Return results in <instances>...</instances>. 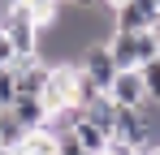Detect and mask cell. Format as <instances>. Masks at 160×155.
Masks as SVG:
<instances>
[{
    "label": "cell",
    "instance_id": "cell-1",
    "mask_svg": "<svg viewBox=\"0 0 160 155\" xmlns=\"http://www.w3.org/2000/svg\"><path fill=\"white\" fill-rule=\"evenodd\" d=\"M108 52H112L117 69H138V65L156 60V30H112Z\"/></svg>",
    "mask_w": 160,
    "mask_h": 155
},
{
    "label": "cell",
    "instance_id": "cell-2",
    "mask_svg": "<svg viewBox=\"0 0 160 155\" xmlns=\"http://www.w3.org/2000/svg\"><path fill=\"white\" fill-rule=\"evenodd\" d=\"M78 69H82V73H87V78H91V82L108 95V86H112V78H117V60H112L108 43H91V48L78 56Z\"/></svg>",
    "mask_w": 160,
    "mask_h": 155
},
{
    "label": "cell",
    "instance_id": "cell-3",
    "mask_svg": "<svg viewBox=\"0 0 160 155\" xmlns=\"http://www.w3.org/2000/svg\"><path fill=\"white\" fill-rule=\"evenodd\" d=\"M117 30H156L160 22V4L156 0H126L117 13H112Z\"/></svg>",
    "mask_w": 160,
    "mask_h": 155
},
{
    "label": "cell",
    "instance_id": "cell-4",
    "mask_svg": "<svg viewBox=\"0 0 160 155\" xmlns=\"http://www.w3.org/2000/svg\"><path fill=\"white\" fill-rule=\"evenodd\" d=\"M108 99H112V103H121V108H143V103H147L143 73H138V69H117L112 86H108Z\"/></svg>",
    "mask_w": 160,
    "mask_h": 155
},
{
    "label": "cell",
    "instance_id": "cell-5",
    "mask_svg": "<svg viewBox=\"0 0 160 155\" xmlns=\"http://www.w3.org/2000/svg\"><path fill=\"white\" fill-rule=\"evenodd\" d=\"M9 112H13V121L26 129H39V125H48V103L39 99V95H18V99L9 103Z\"/></svg>",
    "mask_w": 160,
    "mask_h": 155
},
{
    "label": "cell",
    "instance_id": "cell-6",
    "mask_svg": "<svg viewBox=\"0 0 160 155\" xmlns=\"http://www.w3.org/2000/svg\"><path fill=\"white\" fill-rule=\"evenodd\" d=\"M74 138L82 142V151H87V155H104V151H108V138H112V134H108V129H100V125H91V121L82 116L78 125H74Z\"/></svg>",
    "mask_w": 160,
    "mask_h": 155
},
{
    "label": "cell",
    "instance_id": "cell-7",
    "mask_svg": "<svg viewBox=\"0 0 160 155\" xmlns=\"http://www.w3.org/2000/svg\"><path fill=\"white\" fill-rule=\"evenodd\" d=\"M82 116H87L91 125H100V129L112 134V125H117V103L108 99V95H95L91 103H82Z\"/></svg>",
    "mask_w": 160,
    "mask_h": 155
},
{
    "label": "cell",
    "instance_id": "cell-8",
    "mask_svg": "<svg viewBox=\"0 0 160 155\" xmlns=\"http://www.w3.org/2000/svg\"><path fill=\"white\" fill-rule=\"evenodd\" d=\"M18 155H56V134L48 125L30 129L26 138H22V147H18Z\"/></svg>",
    "mask_w": 160,
    "mask_h": 155
},
{
    "label": "cell",
    "instance_id": "cell-9",
    "mask_svg": "<svg viewBox=\"0 0 160 155\" xmlns=\"http://www.w3.org/2000/svg\"><path fill=\"white\" fill-rule=\"evenodd\" d=\"M18 4L26 9L35 22H39V30H43V26H52V22H56V13L65 9V0H18Z\"/></svg>",
    "mask_w": 160,
    "mask_h": 155
},
{
    "label": "cell",
    "instance_id": "cell-10",
    "mask_svg": "<svg viewBox=\"0 0 160 155\" xmlns=\"http://www.w3.org/2000/svg\"><path fill=\"white\" fill-rule=\"evenodd\" d=\"M138 73H143V86H147V99H156V103H160V60L138 65Z\"/></svg>",
    "mask_w": 160,
    "mask_h": 155
},
{
    "label": "cell",
    "instance_id": "cell-11",
    "mask_svg": "<svg viewBox=\"0 0 160 155\" xmlns=\"http://www.w3.org/2000/svg\"><path fill=\"white\" fill-rule=\"evenodd\" d=\"M13 99H18V69H13V65H4V69H0V103L9 108Z\"/></svg>",
    "mask_w": 160,
    "mask_h": 155
},
{
    "label": "cell",
    "instance_id": "cell-12",
    "mask_svg": "<svg viewBox=\"0 0 160 155\" xmlns=\"http://www.w3.org/2000/svg\"><path fill=\"white\" fill-rule=\"evenodd\" d=\"M108 155H138V147H130L126 138H108Z\"/></svg>",
    "mask_w": 160,
    "mask_h": 155
},
{
    "label": "cell",
    "instance_id": "cell-13",
    "mask_svg": "<svg viewBox=\"0 0 160 155\" xmlns=\"http://www.w3.org/2000/svg\"><path fill=\"white\" fill-rule=\"evenodd\" d=\"M100 4H104V9H112V13H117V9H121V4H126V0H100Z\"/></svg>",
    "mask_w": 160,
    "mask_h": 155
},
{
    "label": "cell",
    "instance_id": "cell-14",
    "mask_svg": "<svg viewBox=\"0 0 160 155\" xmlns=\"http://www.w3.org/2000/svg\"><path fill=\"white\" fill-rule=\"evenodd\" d=\"M0 155H18V151H13V147H0Z\"/></svg>",
    "mask_w": 160,
    "mask_h": 155
},
{
    "label": "cell",
    "instance_id": "cell-15",
    "mask_svg": "<svg viewBox=\"0 0 160 155\" xmlns=\"http://www.w3.org/2000/svg\"><path fill=\"white\" fill-rule=\"evenodd\" d=\"M156 60H160V35H156Z\"/></svg>",
    "mask_w": 160,
    "mask_h": 155
},
{
    "label": "cell",
    "instance_id": "cell-16",
    "mask_svg": "<svg viewBox=\"0 0 160 155\" xmlns=\"http://www.w3.org/2000/svg\"><path fill=\"white\" fill-rule=\"evenodd\" d=\"M0 147H4V125H0Z\"/></svg>",
    "mask_w": 160,
    "mask_h": 155
},
{
    "label": "cell",
    "instance_id": "cell-17",
    "mask_svg": "<svg viewBox=\"0 0 160 155\" xmlns=\"http://www.w3.org/2000/svg\"><path fill=\"white\" fill-rule=\"evenodd\" d=\"M147 155H160V147H156V151H147Z\"/></svg>",
    "mask_w": 160,
    "mask_h": 155
},
{
    "label": "cell",
    "instance_id": "cell-18",
    "mask_svg": "<svg viewBox=\"0 0 160 155\" xmlns=\"http://www.w3.org/2000/svg\"><path fill=\"white\" fill-rule=\"evenodd\" d=\"M156 35H160V22H156Z\"/></svg>",
    "mask_w": 160,
    "mask_h": 155
},
{
    "label": "cell",
    "instance_id": "cell-19",
    "mask_svg": "<svg viewBox=\"0 0 160 155\" xmlns=\"http://www.w3.org/2000/svg\"><path fill=\"white\" fill-rule=\"evenodd\" d=\"M156 4H160V0H156Z\"/></svg>",
    "mask_w": 160,
    "mask_h": 155
}]
</instances>
